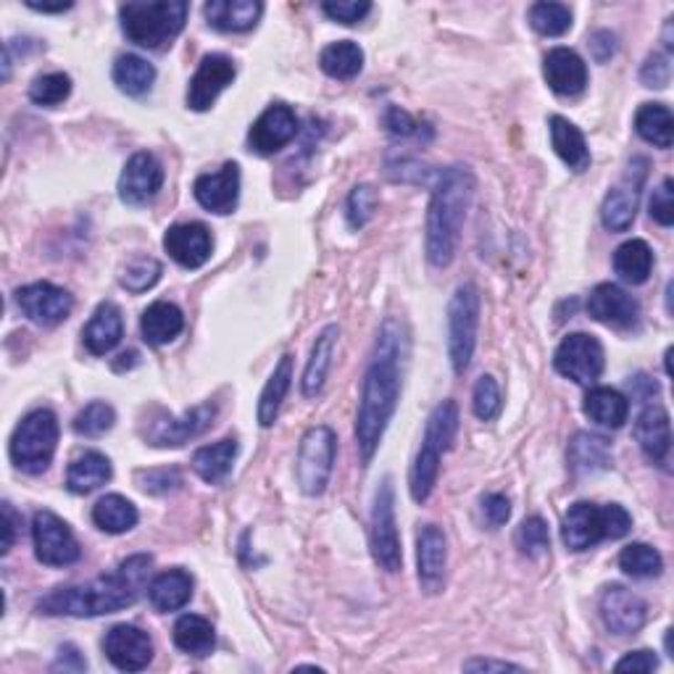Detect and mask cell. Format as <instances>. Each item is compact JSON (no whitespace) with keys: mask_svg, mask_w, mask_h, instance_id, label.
Listing matches in <instances>:
<instances>
[{"mask_svg":"<svg viewBox=\"0 0 674 674\" xmlns=\"http://www.w3.org/2000/svg\"><path fill=\"white\" fill-rule=\"evenodd\" d=\"M408 356L406 326L398 319H385L382 324L370 370L361 385V403L356 414V443L361 450V462L370 464L377 454L382 435L391 425L395 408H398L403 364Z\"/></svg>","mask_w":674,"mask_h":674,"instance_id":"1","label":"cell"},{"mask_svg":"<svg viewBox=\"0 0 674 674\" xmlns=\"http://www.w3.org/2000/svg\"><path fill=\"white\" fill-rule=\"evenodd\" d=\"M151 564V556H132L114 574L98 577L85 585L55 588L53 593L43 595L34 609L45 616H80V620L116 614L141 599V588L145 585Z\"/></svg>","mask_w":674,"mask_h":674,"instance_id":"2","label":"cell"},{"mask_svg":"<svg viewBox=\"0 0 674 674\" xmlns=\"http://www.w3.org/2000/svg\"><path fill=\"white\" fill-rule=\"evenodd\" d=\"M475 198V175L469 166L454 164L437 175L427 208V259L443 269L454 261L464 219Z\"/></svg>","mask_w":674,"mask_h":674,"instance_id":"3","label":"cell"},{"mask_svg":"<svg viewBox=\"0 0 674 674\" xmlns=\"http://www.w3.org/2000/svg\"><path fill=\"white\" fill-rule=\"evenodd\" d=\"M458 433V406L454 401H443L440 406L429 414L425 440H422L419 454L414 458L412 475H408V490L416 504H425L433 496L437 475H440L443 454L454 446Z\"/></svg>","mask_w":674,"mask_h":674,"instance_id":"4","label":"cell"},{"mask_svg":"<svg viewBox=\"0 0 674 674\" xmlns=\"http://www.w3.org/2000/svg\"><path fill=\"white\" fill-rule=\"evenodd\" d=\"M122 30L129 43L164 51L185 30L187 3L183 0H153V3H124L120 9Z\"/></svg>","mask_w":674,"mask_h":674,"instance_id":"5","label":"cell"},{"mask_svg":"<svg viewBox=\"0 0 674 674\" xmlns=\"http://www.w3.org/2000/svg\"><path fill=\"white\" fill-rule=\"evenodd\" d=\"M632 530V517L620 504H574L561 522V540L569 551H588L601 540H620Z\"/></svg>","mask_w":674,"mask_h":674,"instance_id":"6","label":"cell"},{"mask_svg":"<svg viewBox=\"0 0 674 674\" xmlns=\"http://www.w3.org/2000/svg\"><path fill=\"white\" fill-rule=\"evenodd\" d=\"M55 446H59V419L51 408H38L13 429L9 454L17 469L27 475H43L51 467Z\"/></svg>","mask_w":674,"mask_h":674,"instance_id":"7","label":"cell"},{"mask_svg":"<svg viewBox=\"0 0 674 674\" xmlns=\"http://www.w3.org/2000/svg\"><path fill=\"white\" fill-rule=\"evenodd\" d=\"M479 330V290L475 284H462L448 305V356L456 374L469 370L477 349Z\"/></svg>","mask_w":674,"mask_h":674,"instance_id":"8","label":"cell"},{"mask_svg":"<svg viewBox=\"0 0 674 674\" xmlns=\"http://www.w3.org/2000/svg\"><path fill=\"white\" fill-rule=\"evenodd\" d=\"M338 456V437L330 427H311L303 435L301 448L295 458V477L298 488L305 496H322L330 485L332 467H335Z\"/></svg>","mask_w":674,"mask_h":674,"instance_id":"9","label":"cell"},{"mask_svg":"<svg viewBox=\"0 0 674 674\" xmlns=\"http://www.w3.org/2000/svg\"><path fill=\"white\" fill-rule=\"evenodd\" d=\"M214 419H217V406L214 403H200V406L179 416H153V419L145 422L143 437L156 448H179L204 435L214 425Z\"/></svg>","mask_w":674,"mask_h":674,"instance_id":"10","label":"cell"},{"mask_svg":"<svg viewBox=\"0 0 674 674\" xmlns=\"http://www.w3.org/2000/svg\"><path fill=\"white\" fill-rule=\"evenodd\" d=\"M372 556L385 572H398L403 564L401 553V535L395 525V490L391 479H382V485L374 492L372 509Z\"/></svg>","mask_w":674,"mask_h":674,"instance_id":"11","label":"cell"},{"mask_svg":"<svg viewBox=\"0 0 674 674\" xmlns=\"http://www.w3.org/2000/svg\"><path fill=\"white\" fill-rule=\"evenodd\" d=\"M553 366L561 377L577 382V385H593L603 374L606 356H603V345L599 338L585 335V332H574L561 340L556 349Z\"/></svg>","mask_w":674,"mask_h":674,"instance_id":"12","label":"cell"},{"mask_svg":"<svg viewBox=\"0 0 674 674\" xmlns=\"http://www.w3.org/2000/svg\"><path fill=\"white\" fill-rule=\"evenodd\" d=\"M32 543L34 556L45 567H69L80 561L82 548L76 543L74 532L53 511H38L32 519Z\"/></svg>","mask_w":674,"mask_h":674,"instance_id":"13","label":"cell"},{"mask_svg":"<svg viewBox=\"0 0 674 674\" xmlns=\"http://www.w3.org/2000/svg\"><path fill=\"white\" fill-rule=\"evenodd\" d=\"M17 303L22 309V314L40 326H55L66 322L74 309V298L69 295V290L51 282H32L27 288H19Z\"/></svg>","mask_w":674,"mask_h":674,"instance_id":"14","label":"cell"},{"mask_svg":"<svg viewBox=\"0 0 674 674\" xmlns=\"http://www.w3.org/2000/svg\"><path fill=\"white\" fill-rule=\"evenodd\" d=\"M643 179H645V162L643 158H637V162L630 166V172L624 175L622 183L611 187L606 200H603L601 208L603 227L611 229V232H628L632 221L637 217V200H641Z\"/></svg>","mask_w":674,"mask_h":674,"instance_id":"15","label":"cell"},{"mask_svg":"<svg viewBox=\"0 0 674 674\" xmlns=\"http://www.w3.org/2000/svg\"><path fill=\"white\" fill-rule=\"evenodd\" d=\"M601 620L611 635H635L649 620V606L641 595H635L624 585H611L601 595Z\"/></svg>","mask_w":674,"mask_h":674,"instance_id":"16","label":"cell"},{"mask_svg":"<svg viewBox=\"0 0 674 674\" xmlns=\"http://www.w3.org/2000/svg\"><path fill=\"white\" fill-rule=\"evenodd\" d=\"M103 653L116 670L141 672L153 659V641L135 624H116L103 637Z\"/></svg>","mask_w":674,"mask_h":674,"instance_id":"17","label":"cell"},{"mask_svg":"<svg viewBox=\"0 0 674 674\" xmlns=\"http://www.w3.org/2000/svg\"><path fill=\"white\" fill-rule=\"evenodd\" d=\"M235 69L232 59L221 53H211L200 61L196 76L190 80V87H187V106L193 111H208L217 103V98L225 90L232 85Z\"/></svg>","mask_w":674,"mask_h":674,"instance_id":"18","label":"cell"},{"mask_svg":"<svg viewBox=\"0 0 674 674\" xmlns=\"http://www.w3.org/2000/svg\"><path fill=\"white\" fill-rule=\"evenodd\" d=\"M164 187V166L153 153H135L120 177V198L127 206H145Z\"/></svg>","mask_w":674,"mask_h":674,"instance_id":"19","label":"cell"},{"mask_svg":"<svg viewBox=\"0 0 674 674\" xmlns=\"http://www.w3.org/2000/svg\"><path fill=\"white\" fill-rule=\"evenodd\" d=\"M446 532L437 525H425L416 535V569H419V585L425 593H440L443 585H446Z\"/></svg>","mask_w":674,"mask_h":674,"instance_id":"20","label":"cell"},{"mask_svg":"<svg viewBox=\"0 0 674 674\" xmlns=\"http://www.w3.org/2000/svg\"><path fill=\"white\" fill-rule=\"evenodd\" d=\"M588 314L614 330H632L641 322V305L620 284L603 282L588 298Z\"/></svg>","mask_w":674,"mask_h":674,"instance_id":"21","label":"cell"},{"mask_svg":"<svg viewBox=\"0 0 674 674\" xmlns=\"http://www.w3.org/2000/svg\"><path fill=\"white\" fill-rule=\"evenodd\" d=\"M298 135V120L293 108L284 106V103H274L269 106L259 120L253 122V127L248 132L250 151L261 153V156H272V153L282 151L293 137Z\"/></svg>","mask_w":674,"mask_h":674,"instance_id":"22","label":"cell"},{"mask_svg":"<svg viewBox=\"0 0 674 674\" xmlns=\"http://www.w3.org/2000/svg\"><path fill=\"white\" fill-rule=\"evenodd\" d=\"M193 193H196V200L206 211L219 214V217L232 214L240 200V166L235 162H227L219 172H214V175H200Z\"/></svg>","mask_w":674,"mask_h":674,"instance_id":"23","label":"cell"},{"mask_svg":"<svg viewBox=\"0 0 674 674\" xmlns=\"http://www.w3.org/2000/svg\"><path fill=\"white\" fill-rule=\"evenodd\" d=\"M164 248L183 269H200L211 259V232L198 221L175 225L166 229Z\"/></svg>","mask_w":674,"mask_h":674,"instance_id":"24","label":"cell"},{"mask_svg":"<svg viewBox=\"0 0 674 674\" xmlns=\"http://www.w3.org/2000/svg\"><path fill=\"white\" fill-rule=\"evenodd\" d=\"M635 440H637V446H641L643 456L649 458L651 464L664 467L666 458H670V448H672V425H670V414H666L664 406H659V403H649V406L637 414Z\"/></svg>","mask_w":674,"mask_h":674,"instance_id":"25","label":"cell"},{"mask_svg":"<svg viewBox=\"0 0 674 674\" xmlns=\"http://www.w3.org/2000/svg\"><path fill=\"white\" fill-rule=\"evenodd\" d=\"M543 74L548 87L556 95H580L588 87V64L582 61L580 53L569 51V48H553L543 61Z\"/></svg>","mask_w":674,"mask_h":674,"instance_id":"26","label":"cell"},{"mask_svg":"<svg viewBox=\"0 0 674 674\" xmlns=\"http://www.w3.org/2000/svg\"><path fill=\"white\" fill-rule=\"evenodd\" d=\"M124 338V319L122 311L114 303L106 301L95 309V314L90 317L85 330H82V343L93 356H106L108 351H114Z\"/></svg>","mask_w":674,"mask_h":674,"instance_id":"27","label":"cell"},{"mask_svg":"<svg viewBox=\"0 0 674 674\" xmlns=\"http://www.w3.org/2000/svg\"><path fill=\"white\" fill-rule=\"evenodd\" d=\"M206 22L219 32H248L259 24L263 6L259 0H211L206 3Z\"/></svg>","mask_w":674,"mask_h":674,"instance_id":"28","label":"cell"},{"mask_svg":"<svg viewBox=\"0 0 674 674\" xmlns=\"http://www.w3.org/2000/svg\"><path fill=\"white\" fill-rule=\"evenodd\" d=\"M193 599V577L185 569H169V572L156 574L148 585L151 606L162 614L179 611Z\"/></svg>","mask_w":674,"mask_h":674,"instance_id":"29","label":"cell"},{"mask_svg":"<svg viewBox=\"0 0 674 674\" xmlns=\"http://www.w3.org/2000/svg\"><path fill=\"white\" fill-rule=\"evenodd\" d=\"M338 338H340L338 324H330V326H324V330L319 332V338L314 340V349H311L309 364H305V372H303L305 398H314V395L322 393L326 374H330V366H332V356H335Z\"/></svg>","mask_w":674,"mask_h":674,"instance_id":"30","label":"cell"},{"mask_svg":"<svg viewBox=\"0 0 674 674\" xmlns=\"http://www.w3.org/2000/svg\"><path fill=\"white\" fill-rule=\"evenodd\" d=\"M611 467V446L603 435L577 433L569 443V469L574 475H595Z\"/></svg>","mask_w":674,"mask_h":674,"instance_id":"31","label":"cell"},{"mask_svg":"<svg viewBox=\"0 0 674 674\" xmlns=\"http://www.w3.org/2000/svg\"><path fill=\"white\" fill-rule=\"evenodd\" d=\"M183 330H185L183 311L169 301H156L153 305H148L141 319L143 340L148 345H156V349L158 345L172 343Z\"/></svg>","mask_w":674,"mask_h":674,"instance_id":"32","label":"cell"},{"mask_svg":"<svg viewBox=\"0 0 674 674\" xmlns=\"http://www.w3.org/2000/svg\"><path fill=\"white\" fill-rule=\"evenodd\" d=\"M114 469H111V462L98 450H87L80 458H74L72 467L66 471V488L74 492V496H87V492L98 490L101 485H106Z\"/></svg>","mask_w":674,"mask_h":674,"instance_id":"33","label":"cell"},{"mask_svg":"<svg viewBox=\"0 0 674 674\" xmlns=\"http://www.w3.org/2000/svg\"><path fill=\"white\" fill-rule=\"evenodd\" d=\"M551 145L559 153V158L572 172H585L590 166V151L585 135L574 127L564 116H551Z\"/></svg>","mask_w":674,"mask_h":674,"instance_id":"34","label":"cell"},{"mask_svg":"<svg viewBox=\"0 0 674 674\" xmlns=\"http://www.w3.org/2000/svg\"><path fill=\"white\" fill-rule=\"evenodd\" d=\"M235 458H238V440L235 437H225V440L214 443V446H204L193 456V469L196 475L208 485L225 483L229 471H232Z\"/></svg>","mask_w":674,"mask_h":674,"instance_id":"35","label":"cell"},{"mask_svg":"<svg viewBox=\"0 0 674 674\" xmlns=\"http://www.w3.org/2000/svg\"><path fill=\"white\" fill-rule=\"evenodd\" d=\"M582 408H585L590 422L606 429H620L630 416V401L614 387H593L585 395V406Z\"/></svg>","mask_w":674,"mask_h":674,"instance_id":"36","label":"cell"},{"mask_svg":"<svg viewBox=\"0 0 674 674\" xmlns=\"http://www.w3.org/2000/svg\"><path fill=\"white\" fill-rule=\"evenodd\" d=\"M290 385H293V356L284 353L280 359V364L274 366L272 377H269L267 385H263L261 398H259V425L261 427H272L280 416L282 401L288 395Z\"/></svg>","mask_w":674,"mask_h":674,"instance_id":"37","label":"cell"},{"mask_svg":"<svg viewBox=\"0 0 674 674\" xmlns=\"http://www.w3.org/2000/svg\"><path fill=\"white\" fill-rule=\"evenodd\" d=\"M141 514H137L135 504L127 500L120 492H111V496H103L98 504L93 506V522L98 530L108 535H124L129 532L132 527L137 525Z\"/></svg>","mask_w":674,"mask_h":674,"instance_id":"38","label":"cell"},{"mask_svg":"<svg viewBox=\"0 0 674 674\" xmlns=\"http://www.w3.org/2000/svg\"><path fill=\"white\" fill-rule=\"evenodd\" d=\"M635 132L645 143L656 145V148H672L674 141V120L672 111L664 103H645L635 116Z\"/></svg>","mask_w":674,"mask_h":674,"instance_id":"39","label":"cell"},{"mask_svg":"<svg viewBox=\"0 0 674 674\" xmlns=\"http://www.w3.org/2000/svg\"><path fill=\"white\" fill-rule=\"evenodd\" d=\"M175 643L179 651L190 653V656H208L217 645V632L214 624L198 614L179 616L175 624Z\"/></svg>","mask_w":674,"mask_h":674,"instance_id":"40","label":"cell"},{"mask_svg":"<svg viewBox=\"0 0 674 674\" xmlns=\"http://www.w3.org/2000/svg\"><path fill=\"white\" fill-rule=\"evenodd\" d=\"M653 269V250L645 240H628L616 248L614 272L630 284H643Z\"/></svg>","mask_w":674,"mask_h":674,"instance_id":"41","label":"cell"},{"mask_svg":"<svg viewBox=\"0 0 674 674\" xmlns=\"http://www.w3.org/2000/svg\"><path fill=\"white\" fill-rule=\"evenodd\" d=\"M114 82L122 93L132 95V98H141L156 82V69L135 53L120 55L114 64Z\"/></svg>","mask_w":674,"mask_h":674,"instance_id":"42","label":"cell"},{"mask_svg":"<svg viewBox=\"0 0 674 674\" xmlns=\"http://www.w3.org/2000/svg\"><path fill=\"white\" fill-rule=\"evenodd\" d=\"M319 64L332 80H353L364 69V51L353 40H340V43L324 48Z\"/></svg>","mask_w":674,"mask_h":674,"instance_id":"43","label":"cell"},{"mask_svg":"<svg viewBox=\"0 0 674 674\" xmlns=\"http://www.w3.org/2000/svg\"><path fill=\"white\" fill-rule=\"evenodd\" d=\"M620 567L624 569V574L635 577V580H651V577L662 574L664 559L649 543H632L620 553Z\"/></svg>","mask_w":674,"mask_h":674,"instance_id":"44","label":"cell"},{"mask_svg":"<svg viewBox=\"0 0 674 674\" xmlns=\"http://www.w3.org/2000/svg\"><path fill=\"white\" fill-rule=\"evenodd\" d=\"M530 24L546 38H561L572 27V11L564 3H535L530 9Z\"/></svg>","mask_w":674,"mask_h":674,"instance_id":"45","label":"cell"},{"mask_svg":"<svg viewBox=\"0 0 674 674\" xmlns=\"http://www.w3.org/2000/svg\"><path fill=\"white\" fill-rule=\"evenodd\" d=\"M116 425V412L114 406L106 401H93L74 416V433L82 437H101L106 435L111 427Z\"/></svg>","mask_w":674,"mask_h":674,"instance_id":"46","label":"cell"},{"mask_svg":"<svg viewBox=\"0 0 674 674\" xmlns=\"http://www.w3.org/2000/svg\"><path fill=\"white\" fill-rule=\"evenodd\" d=\"M158 280H162V263L151 259V256H137V259H132L120 274L122 288H127L129 293H145V290H151Z\"/></svg>","mask_w":674,"mask_h":674,"instance_id":"47","label":"cell"},{"mask_svg":"<svg viewBox=\"0 0 674 674\" xmlns=\"http://www.w3.org/2000/svg\"><path fill=\"white\" fill-rule=\"evenodd\" d=\"M72 95V76L64 72L43 74L30 85V98L38 106H59Z\"/></svg>","mask_w":674,"mask_h":674,"instance_id":"48","label":"cell"},{"mask_svg":"<svg viewBox=\"0 0 674 674\" xmlns=\"http://www.w3.org/2000/svg\"><path fill=\"white\" fill-rule=\"evenodd\" d=\"M377 190L372 185H359L353 187L349 204H345V217H349V225L353 229H361L364 225H370V219L377 211Z\"/></svg>","mask_w":674,"mask_h":674,"instance_id":"49","label":"cell"},{"mask_svg":"<svg viewBox=\"0 0 674 674\" xmlns=\"http://www.w3.org/2000/svg\"><path fill=\"white\" fill-rule=\"evenodd\" d=\"M517 546L527 559H543L548 548H551V538H548V527L543 519L540 517L527 519L517 532Z\"/></svg>","mask_w":674,"mask_h":674,"instance_id":"50","label":"cell"},{"mask_svg":"<svg viewBox=\"0 0 674 674\" xmlns=\"http://www.w3.org/2000/svg\"><path fill=\"white\" fill-rule=\"evenodd\" d=\"M500 391L496 385V380L490 374H483L475 385V395H471V408H475V416L479 422H492L500 414Z\"/></svg>","mask_w":674,"mask_h":674,"instance_id":"51","label":"cell"},{"mask_svg":"<svg viewBox=\"0 0 674 674\" xmlns=\"http://www.w3.org/2000/svg\"><path fill=\"white\" fill-rule=\"evenodd\" d=\"M137 485L151 496H169L183 488V475L177 467H164V469H143L137 471Z\"/></svg>","mask_w":674,"mask_h":674,"instance_id":"52","label":"cell"},{"mask_svg":"<svg viewBox=\"0 0 674 674\" xmlns=\"http://www.w3.org/2000/svg\"><path fill=\"white\" fill-rule=\"evenodd\" d=\"M385 127L395 137H414V141H429V137H433V129H429L427 124L416 122L408 111H403L398 106L387 108Z\"/></svg>","mask_w":674,"mask_h":674,"instance_id":"53","label":"cell"},{"mask_svg":"<svg viewBox=\"0 0 674 674\" xmlns=\"http://www.w3.org/2000/svg\"><path fill=\"white\" fill-rule=\"evenodd\" d=\"M322 11L326 17L332 19V22L340 24H359L361 19L366 17V13L372 11V3H366V0H330V3H322Z\"/></svg>","mask_w":674,"mask_h":674,"instance_id":"54","label":"cell"},{"mask_svg":"<svg viewBox=\"0 0 674 674\" xmlns=\"http://www.w3.org/2000/svg\"><path fill=\"white\" fill-rule=\"evenodd\" d=\"M672 80V64L666 53H651L641 69V82L651 90H664Z\"/></svg>","mask_w":674,"mask_h":674,"instance_id":"55","label":"cell"},{"mask_svg":"<svg viewBox=\"0 0 674 674\" xmlns=\"http://www.w3.org/2000/svg\"><path fill=\"white\" fill-rule=\"evenodd\" d=\"M672 179L666 177L662 185L653 190L651 196V219L659 221L662 227H672L674 225V190H672Z\"/></svg>","mask_w":674,"mask_h":674,"instance_id":"56","label":"cell"},{"mask_svg":"<svg viewBox=\"0 0 674 674\" xmlns=\"http://www.w3.org/2000/svg\"><path fill=\"white\" fill-rule=\"evenodd\" d=\"M479 509H483L485 522H488L490 527H504L511 517V500L506 496H500V492H490V496L483 498Z\"/></svg>","mask_w":674,"mask_h":674,"instance_id":"57","label":"cell"},{"mask_svg":"<svg viewBox=\"0 0 674 674\" xmlns=\"http://www.w3.org/2000/svg\"><path fill=\"white\" fill-rule=\"evenodd\" d=\"M590 53L599 64H606L611 55L616 53V34L609 30H599L590 34Z\"/></svg>","mask_w":674,"mask_h":674,"instance_id":"58","label":"cell"},{"mask_svg":"<svg viewBox=\"0 0 674 674\" xmlns=\"http://www.w3.org/2000/svg\"><path fill=\"white\" fill-rule=\"evenodd\" d=\"M659 666V659L653 651H632L616 664V672H653Z\"/></svg>","mask_w":674,"mask_h":674,"instance_id":"59","label":"cell"},{"mask_svg":"<svg viewBox=\"0 0 674 674\" xmlns=\"http://www.w3.org/2000/svg\"><path fill=\"white\" fill-rule=\"evenodd\" d=\"M85 672L87 670V662L82 659V653L74 649V645H64V649L59 651V659H55L53 664V672Z\"/></svg>","mask_w":674,"mask_h":674,"instance_id":"60","label":"cell"},{"mask_svg":"<svg viewBox=\"0 0 674 674\" xmlns=\"http://www.w3.org/2000/svg\"><path fill=\"white\" fill-rule=\"evenodd\" d=\"M19 522H22V519H19V514L13 511V506L9 504V500H6V504H3V548H0L3 553H9L13 543H17Z\"/></svg>","mask_w":674,"mask_h":674,"instance_id":"61","label":"cell"},{"mask_svg":"<svg viewBox=\"0 0 674 674\" xmlns=\"http://www.w3.org/2000/svg\"><path fill=\"white\" fill-rule=\"evenodd\" d=\"M522 672V666L509 664V662H496V659H471V662L464 664V672Z\"/></svg>","mask_w":674,"mask_h":674,"instance_id":"62","label":"cell"},{"mask_svg":"<svg viewBox=\"0 0 674 674\" xmlns=\"http://www.w3.org/2000/svg\"><path fill=\"white\" fill-rule=\"evenodd\" d=\"M27 6H30L32 11H40V13H64V11L72 9L74 3H72V0H69V3H64V0H61V3H32V0H30Z\"/></svg>","mask_w":674,"mask_h":674,"instance_id":"63","label":"cell"},{"mask_svg":"<svg viewBox=\"0 0 674 674\" xmlns=\"http://www.w3.org/2000/svg\"><path fill=\"white\" fill-rule=\"evenodd\" d=\"M664 45H666V51H672V48H674V43H672V19L664 27Z\"/></svg>","mask_w":674,"mask_h":674,"instance_id":"64","label":"cell"}]
</instances>
